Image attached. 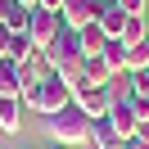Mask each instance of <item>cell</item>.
I'll return each instance as SVG.
<instances>
[{"mask_svg": "<svg viewBox=\"0 0 149 149\" xmlns=\"http://www.w3.org/2000/svg\"><path fill=\"white\" fill-rule=\"evenodd\" d=\"M18 100H23V109H36L41 118H50V113H59V109L72 104V86H68L59 72H50L45 81H27Z\"/></svg>", "mask_w": 149, "mask_h": 149, "instance_id": "obj_1", "label": "cell"}, {"mask_svg": "<svg viewBox=\"0 0 149 149\" xmlns=\"http://www.w3.org/2000/svg\"><path fill=\"white\" fill-rule=\"evenodd\" d=\"M45 131H50V140L54 145H86L91 140V118H86L77 104H68V109H59V113H50L45 118Z\"/></svg>", "mask_w": 149, "mask_h": 149, "instance_id": "obj_2", "label": "cell"}, {"mask_svg": "<svg viewBox=\"0 0 149 149\" xmlns=\"http://www.w3.org/2000/svg\"><path fill=\"white\" fill-rule=\"evenodd\" d=\"M63 32V18H59V9H32V18H27V41H32V50H41L45 54L50 45H54V36Z\"/></svg>", "mask_w": 149, "mask_h": 149, "instance_id": "obj_3", "label": "cell"}, {"mask_svg": "<svg viewBox=\"0 0 149 149\" xmlns=\"http://www.w3.org/2000/svg\"><path fill=\"white\" fill-rule=\"evenodd\" d=\"M72 104H77L91 122H95V118H109V109H113V91H109V86H86V91L72 95Z\"/></svg>", "mask_w": 149, "mask_h": 149, "instance_id": "obj_4", "label": "cell"}, {"mask_svg": "<svg viewBox=\"0 0 149 149\" xmlns=\"http://www.w3.org/2000/svg\"><path fill=\"white\" fill-rule=\"evenodd\" d=\"M95 9H100V0H63V9H59V18H63V27L81 32L95 23Z\"/></svg>", "mask_w": 149, "mask_h": 149, "instance_id": "obj_5", "label": "cell"}, {"mask_svg": "<svg viewBox=\"0 0 149 149\" xmlns=\"http://www.w3.org/2000/svg\"><path fill=\"white\" fill-rule=\"evenodd\" d=\"M131 14L122 9L118 0H100V9H95V23L104 27V36H122V27H127Z\"/></svg>", "mask_w": 149, "mask_h": 149, "instance_id": "obj_6", "label": "cell"}, {"mask_svg": "<svg viewBox=\"0 0 149 149\" xmlns=\"http://www.w3.org/2000/svg\"><path fill=\"white\" fill-rule=\"evenodd\" d=\"M109 122L118 127V136L122 140H131L140 131V118H136V109H131V100H113V109H109Z\"/></svg>", "mask_w": 149, "mask_h": 149, "instance_id": "obj_7", "label": "cell"}, {"mask_svg": "<svg viewBox=\"0 0 149 149\" xmlns=\"http://www.w3.org/2000/svg\"><path fill=\"white\" fill-rule=\"evenodd\" d=\"M91 145H95V149H122L127 140L118 136V127H113L109 118H95V122H91Z\"/></svg>", "mask_w": 149, "mask_h": 149, "instance_id": "obj_8", "label": "cell"}, {"mask_svg": "<svg viewBox=\"0 0 149 149\" xmlns=\"http://www.w3.org/2000/svg\"><path fill=\"white\" fill-rule=\"evenodd\" d=\"M32 54H36V50H32L27 32H9V41L0 45V59H9V63H27Z\"/></svg>", "mask_w": 149, "mask_h": 149, "instance_id": "obj_9", "label": "cell"}, {"mask_svg": "<svg viewBox=\"0 0 149 149\" xmlns=\"http://www.w3.org/2000/svg\"><path fill=\"white\" fill-rule=\"evenodd\" d=\"M18 127H23V100L0 95V131H18Z\"/></svg>", "mask_w": 149, "mask_h": 149, "instance_id": "obj_10", "label": "cell"}, {"mask_svg": "<svg viewBox=\"0 0 149 149\" xmlns=\"http://www.w3.org/2000/svg\"><path fill=\"white\" fill-rule=\"evenodd\" d=\"M18 72H23V86H27V81H45L54 68H50V54H41V50H36L27 63H18Z\"/></svg>", "mask_w": 149, "mask_h": 149, "instance_id": "obj_11", "label": "cell"}, {"mask_svg": "<svg viewBox=\"0 0 149 149\" xmlns=\"http://www.w3.org/2000/svg\"><path fill=\"white\" fill-rule=\"evenodd\" d=\"M81 72H86V86H109V81H113V68L104 63L100 54H86V63H81Z\"/></svg>", "mask_w": 149, "mask_h": 149, "instance_id": "obj_12", "label": "cell"}, {"mask_svg": "<svg viewBox=\"0 0 149 149\" xmlns=\"http://www.w3.org/2000/svg\"><path fill=\"white\" fill-rule=\"evenodd\" d=\"M100 59H104V63L113 68V77H118V72H127V45H122L118 36H109V41H104V50H100Z\"/></svg>", "mask_w": 149, "mask_h": 149, "instance_id": "obj_13", "label": "cell"}, {"mask_svg": "<svg viewBox=\"0 0 149 149\" xmlns=\"http://www.w3.org/2000/svg\"><path fill=\"white\" fill-rule=\"evenodd\" d=\"M118 41H122V45H145V41H149V23H145V14H131Z\"/></svg>", "mask_w": 149, "mask_h": 149, "instance_id": "obj_14", "label": "cell"}, {"mask_svg": "<svg viewBox=\"0 0 149 149\" xmlns=\"http://www.w3.org/2000/svg\"><path fill=\"white\" fill-rule=\"evenodd\" d=\"M0 95H23V72L9 59H0Z\"/></svg>", "mask_w": 149, "mask_h": 149, "instance_id": "obj_15", "label": "cell"}, {"mask_svg": "<svg viewBox=\"0 0 149 149\" xmlns=\"http://www.w3.org/2000/svg\"><path fill=\"white\" fill-rule=\"evenodd\" d=\"M104 41H109V36H104V27H100V23H91V27H81V32H77V45H81V54H100V50H104Z\"/></svg>", "mask_w": 149, "mask_h": 149, "instance_id": "obj_16", "label": "cell"}, {"mask_svg": "<svg viewBox=\"0 0 149 149\" xmlns=\"http://www.w3.org/2000/svg\"><path fill=\"white\" fill-rule=\"evenodd\" d=\"M149 68V41L145 45H127V72H145Z\"/></svg>", "mask_w": 149, "mask_h": 149, "instance_id": "obj_17", "label": "cell"}, {"mask_svg": "<svg viewBox=\"0 0 149 149\" xmlns=\"http://www.w3.org/2000/svg\"><path fill=\"white\" fill-rule=\"evenodd\" d=\"M27 18H32V9H23V5H18V9L5 18V27H9V32H27Z\"/></svg>", "mask_w": 149, "mask_h": 149, "instance_id": "obj_18", "label": "cell"}, {"mask_svg": "<svg viewBox=\"0 0 149 149\" xmlns=\"http://www.w3.org/2000/svg\"><path fill=\"white\" fill-rule=\"evenodd\" d=\"M131 109H136L140 122H149V100H136V95H131Z\"/></svg>", "mask_w": 149, "mask_h": 149, "instance_id": "obj_19", "label": "cell"}, {"mask_svg": "<svg viewBox=\"0 0 149 149\" xmlns=\"http://www.w3.org/2000/svg\"><path fill=\"white\" fill-rule=\"evenodd\" d=\"M14 9H18V0H0V27H5V18H9Z\"/></svg>", "mask_w": 149, "mask_h": 149, "instance_id": "obj_20", "label": "cell"}, {"mask_svg": "<svg viewBox=\"0 0 149 149\" xmlns=\"http://www.w3.org/2000/svg\"><path fill=\"white\" fill-rule=\"evenodd\" d=\"M118 5H122L127 14H145V0H118Z\"/></svg>", "mask_w": 149, "mask_h": 149, "instance_id": "obj_21", "label": "cell"}, {"mask_svg": "<svg viewBox=\"0 0 149 149\" xmlns=\"http://www.w3.org/2000/svg\"><path fill=\"white\" fill-rule=\"evenodd\" d=\"M122 149H149V145H145V140H140V136H131V140H127V145H122Z\"/></svg>", "mask_w": 149, "mask_h": 149, "instance_id": "obj_22", "label": "cell"}, {"mask_svg": "<svg viewBox=\"0 0 149 149\" xmlns=\"http://www.w3.org/2000/svg\"><path fill=\"white\" fill-rule=\"evenodd\" d=\"M41 9H63V0H41Z\"/></svg>", "mask_w": 149, "mask_h": 149, "instance_id": "obj_23", "label": "cell"}, {"mask_svg": "<svg viewBox=\"0 0 149 149\" xmlns=\"http://www.w3.org/2000/svg\"><path fill=\"white\" fill-rule=\"evenodd\" d=\"M136 136H140V140L149 145V122H140V131H136Z\"/></svg>", "mask_w": 149, "mask_h": 149, "instance_id": "obj_24", "label": "cell"}, {"mask_svg": "<svg viewBox=\"0 0 149 149\" xmlns=\"http://www.w3.org/2000/svg\"><path fill=\"white\" fill-rule=\"evenodd\" d=\"M18 5H23V9H36V5H41V0H18Z\"/></svg>", "mask_w": 149, "mask_h": 149, "instance_id": "obj_25", "label": "cell"}, {"mask_svg": "<svg viewBox=\"0 0 149 149\" xmlns=\"http://www.w3.org/2000/svg\"><path fill=\"white\" fill-rule=\"evenodd\" d=\"M50 149H63V145H50Z\"/></svg>", "mask_w": 149, "mask_h": 149, "instance_id": "obj_26", "label": "cell"}]
</instances>
